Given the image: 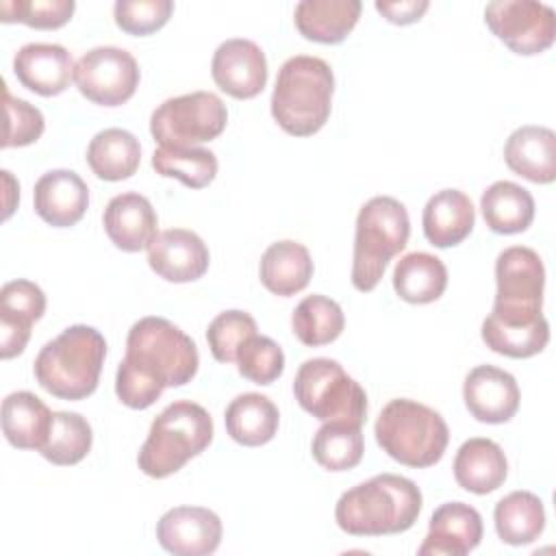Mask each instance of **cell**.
Listing matches in <instances>:
<instances>
[{"mask_svg": "<svg viewBox=\"0 0 556 556\" xmlns=\"http://www.w3.org/2000/svg\"><path fill=\"white\" fill-rule=\"evenodd\" d=\"M374 434L393 460L417 469L437 465L450 441L445 419L434 408L406 397L391 400L380 410Z\"/></svg>", "mask_w": 556, "mask_h": 556, "instance_id": "obj_6", "label": "cell"}, {"mask_svg": "<svg viewBox=\"0 0 556 556\" xmlns=\"http://www.w3.org/2000/svg\"><path fill=\"white\" fill-rule=\"evenodd\" d=\"M152 167L165 178H176L189 189H202L217 174V156L206 148H163L152 154Z\"/></svg>", "mask_w": 556, "mask_h": 556, "instance_id": "obj_35", "label": "cell"}, {"mask_svg": "<svg viewBox=\"0 0 556 556\" xmlns=\"http://www.w3.org/2000/svg\"><path fill=\"white\" fill-rule=\"evenodd\" d=\"M226 122L228 111L219 96L191 91L159 104L150 117V132L163 148H198L219 137Z\"/></svg>", "mask_w": 556, "mask_h": 556, "instance_id": "obj_10", "label": "cell"}, {"mask_svg": "<svg viewBox=\"0 0 556 556\" xmlns=\"http://www.w3.org/2000/svg\"><path fill=\"white\" fill-rule=\"evenodd\" d=\"M200 365L189 334L165 317H141L126 337V356L117 367L115 393L128 408L152 406L167 387L191 382Z\"/></svg>", "mask_w": 556, "mask_h": 556, "instance_id": "obj_1", "label": "cell"}, {"mask_svg": "<svg viewBox=\"0 0 556 556\" xmlns=\"http://www.w3.org/2000/svg\"><path fill=\"white\" fill-rule=\"evenodd\" d=\"M2 87H4L2 98H4V113H7L2 148H20V146L35 143L46 128L41 111L30 102L11 96L7 85Z\"/></svg>", "mask_w": 556, "mask_h": 556, "instance_id": "obj_40", "label": "cell"}, {"mask_svg": "<svg viewBox=\"0 0 556 556\" xmlns=\"http://www.w3.org/2000/svg\"><path fill=\"white\" fill-rule=\"evenodd\" d=\"M293 393L298 404L321 421L363 426L367 417L365 389L332 358H308L300 365Z\"/></svg>", "mask_w": 556, "mask_h": 556, "instance_id": "obj_8", "label": "cell"}, {"mask_svg": "<svg viewBox=\"0 0 556 556\" xmlns=\"http://www.w3.org/2000/svg\"><path fill=\"white\" fill-rule=\"evenodd\" d=\"M495 304L489 319L504 326H530L543 317L545 267L526 245H510L495 261Z\"/></svg>", "mask_w": 556, "mask_h": 556, "instance_id": "obj_9", "label": "cell"}, {"mask_svg": "<svg viewBox=\"0 0 556 556\" xmlns=\"http://www.w3.org/2000/svg\"><path fill=\"white\" fill-rule=\"evenodd\" d=\"M91 441V426L83 415L56 410L52 413L50 432L39 452L52 465H76L89 454Z\"/></svg>", "mask_w": 556, "mask_h": 556, "instance_id": "obj_34", "label": "cell"}, {"mask_svg": "<svg viewBox=\"0 0 556 556\" xmlns=\"http://www.w3.org/2000/svg\"><path fill=\"white\" fill-rule=\"evenodd\" d=\"M237 369L243 378L256 384H271L285 369L282 348L263 334L248 337L237 350Z\"/></svg>", "mask_w": 556, "mask_h": 556, "instance_id": "obj_37", "label": "cell"}, {"mask_svg": "<svg viewBox=\"0 0 556 556\" xmlns=\"http://www.w3.org/2000/svg\"><path fill=\"white\" fill-rule=\"evenodd\" d=\"M30 321L0 313V356L13 358L22 354L30 339Z\"/></svg>", "mask_w": 556, "mask_h": 556, "instance_id": "obj_43", "label": "cell"}, {"mask_svg": "<svg viewBox=\"0 0 556 556\" xmlns=\"http://www.w3.org/2000/svg\"><path fill=\"white\" fill-rule=\"evenodd\" d=\"M52 424L50 408L30 391H15L2 402V432L13 447L41 450Z\"/></svg>", "mask_w": 556, "mask_h": 556, "instance_id": "obj_26", "label": "cell"}, {"mask_svg": "<svg viewBox=\"0 0 556 556\" xmlns=\"http://www.w3.org/2000/svg\"><path fill=\"white\" fill-rule=\"evenodd\" d=\"M206 243L187 228H169L154 237L148 245V263L167 282H191L208 269Z\"/></svg>", "mask_w": 556, "mask_h": 556, "instance_id": "obj_15", "label": "cell"}, {"mask_svg": "<svg viewBox=\"0 0 556 556\" xmlns=\"http://www.w3.org/2000/svg\"><path fill=\"white\" fill-rule=\"evenodd\" d=\"M74 80L87 100L102 106H117L137 91L139 65L128 50L100 46L76 61Z\"/></svg>", "mask_w": 556, "mask_h": 556, "instance_id": "obj_12", "label": "cell"}, {"mask_svg": "<svg viewBox=\"0 0 556 556\" xmlns=\"http://www.w3.org/2000/svg\"><path fill=\"white\" fill-rule=\"evenodd\" d=\"M482 541L480 513L463 502L441 504L428 526V534L419 545V556H463Z\"/></svg>", "mask_w": 556, "mask_h": 556, "instance_id": "obj_17", "label": "cell"}, {"mask_svg": "<svg viewBox=\"0 0 556 556\" xmlns=\"http://www.w3.org/2000/svg\"><path fill=\"white\" fill-rule=\"evenodd\" d=\"M486 226L500 235L523 232L534 219V198L530 191L510 180H497L480 198Z\"/></svg>", "mask_w": 556, "mask_h": 556, "instance_id": "obj_28", "label": "cell"}, {"mask_svg": "<svg viewBox=\"0 0 556 556\" xmlns=\"http://www.w3.org/2000/svg\"><path fill=\"white\" fill-rule=\"evenodd\" d=\"M74 65L72 54L59 43H26L13 59L17 80L39 96L63 93L74 78Z\"/></svg>", "mask_w": 556, "mask_h": 556, "instance_id": "obj_19", "label": "cell"}, {"mask_svg": "<svg viewBox=\"0 0 556 556\" xmlns=\"http://www.w3.org/2000/svg\"><path fill=\"white\" fill-rule=\"evenodd\" d=\"M102 224L113 245L124 252L146 250L159 235V219L150 200L135 191L111 198L104 208Z\"/></svg>", "mask_w": 556, "mask_h": 556, "instance_id": "obj_20", "label": "cell"}, {"mask_svg": "<svg viewBox=\"0 0 556 556\" xmlns=\"http://www.w3.org/2000/svg\"><path fill=\"white\" fill-rule=\"evenodd\" d=\"M163 549L176 556H206L219 547L222 519L204 506H176L156 523Z\"/></svg>", "mask_w": 556, "mask_h": 556, "instance_id": "obj_14", "label": "cell"}, {"mask_svg": "<svg viewBox=\"0 0 556 556\" xmlns=\"http://www.w3.org/2000/svg\"><path fill=\"white\" fill-rule=\"evenodd\" d=\"M421 513L419 486L395 473H378L348 489L334 508L337 526L354 536H382L408 530Z\"/></svg>", "mask_w": 556, "mask_h": 556, "instance_id": "obj_2", "label": "cell"}, {"mask_svg": "<svg viewBox=\"0 0 556 556\" xmlns=\"http://www.w3.org/2000/svg\"><path fill=\"white\" fill-rule=\"evenodd\" d=\"M491 33L513 52L532 56L547 50L556 37V13L534 0H495L484 9Z\"/></svg>", "mask_w": 556, "mask_h": 556, "instance_id": "obj_11", "label": "cell"}, {"mask_svg": "<svg viewBox=\"0 0 556 556\" xmlns=\"http://www.w3.org/2000/svg\"><path fill=\"white\" fill-rule=\"evenodd\" d=\"M332 91L334 76L330 65L319 56L295 54L278 70L271 93V115L285 132L308 137L326 124Z\"/></svg>", "mask_w": 556, "mask_h": 556, "instance_id": "obj_3", "label": "cell"}, {"mask_svg": "<svg viewBox=\"0 0 556 556\" xmlns=\"http://www.w3.org/2000/svg\"><path fill=\"white\" fill-rule=\"evenodd\" d=\"M35 213L54 228H67L83 219L89 206V189L72 169L46 172L33 191Z\"/></svg>", "mask_w": 556, "mask_h": 556, "instance_id": "obj_18", "label": "cell"}, {"mask_svg": "<svg viewBox=\"0 0 556 556\" xmlns=\"http://www.w3.org/2000/svg\"><path fill=\"white\" fill-rule=\"evenodd\" d=\"M106 356L104 337L85 324L65 328L35 358L37 382L61 400H83L98 387Z\"/></svg>", "mask_w": 556, "mask_h": 556, "instance_id": "obj_4", "label": "cell"}, {"mask_svg": "<svg viewBox=\"0 0 556 556\" xmlns=\"http://www.w3.org/2000/svg\"><path fill=\"white\" fill-rule=\"evenodd\" d=\"M447 269L443 261L428 252H410L395 263L393 289L410 304H428L443 295Z\"/></svg>", "mask_w": 556, "mask_h": 556, "instance_id": "obj_30", "label": "cell"}, {"mask_svg": "<svg viewBox=\"0 0 556 556\" xmlns=\"http://www.w3.org/2000/svg\"><path fill=\"white\" fill-rule=\"evenodd\" d=\"M471 200L458 189L437 191L424 206V235L437 248L458 245L473 230Z\"/></svg>", "mask_w": 556, "mask_h": 556, "instance_id": "obj_23", "label": "cell"}, {"mask_svg": "<svg viewBox=\"0 0 556 556\" xmlns=\"http://www.w3.org/2000/svg\"><path fill=\"white\" fill-rule=\"evenodd\" d=\"M467 410L482 424H504L519 408L517 380L493 365L473 367L463 384Z\"/></svg>", "mask_w": 556, "mask_h": 556, "instance_id": "obj_16", "label": "cell"}, {"mask_svg": "<svg viewBox=\"0 0 556 556\" xmlns=\"http://www.w3.org/2000/svg\"><path fill=\"white\" fill-rule=\"evenodd\" d=\"M497 536L508 545H528L545 530V508L539 495L513 491L495 504L493 510Z\"/></svg>", "mask_w": 556, "mask_h": 556, "instance_id": "obj_31", "label": "cell"}, {"mask_svg": "<svg viewBox=\"0 0 556 556\" xmlns=\"http://www.w3.org/2000/svg\"><path fill=\"white\" fill-rule=\"evenodd\" d=\"M211 74L224 93L237 100H250L258 96L267 83V59L252 39H228L217 46Z\"/></svg>", "mask_w": 556, "mask_h": 556, "instance_id": "obj_13", "label": "cell"}, {"mask_svg": "<svg viewBox=\"0 0 556 556\" xmlns=\"http://www.w3.org/2000/svg\"><path fill=\"white\" fill-rule=\"evenodd\" d=\"M258 276L267 291L282 298L295 295L313 278L311 252L291 239L276 241L263 252Z\"/></svg>", "mask_w": 556, "mask_h": 556, "instance_id": "obj_25", "label": "cell"}, {"mask_svg": "<svg viewBox=\"0 0 556 556\" xmlns=\"http://www.w3.org/2000/svg\"><path fill=\"white\" fill-rule=\"evenodd\" d=\"M508 463L504 450L484 437L465 441L454 458V478L469 493L486 495L504 484Z\"/></svg>", "mask_w": 556, "mask_h": 556, "instance_id": "obj_22", "label": "cell"}, {"mask_svg": "<svg viewBox=\"0 0 556 556\" xmlns=\"http://www.w3.org/2000/svg\"><path fill=\"white\" fill-rule=\"evenodd\" d=\"M224 421L232 441L245 447H258L274 439L280 415L267 395L241 393L228 404Z\"/></svg>", "mask_w": 556, "mask_h": 556, "instance_id": "obj_27", "label": "cell"}, {"mask_svg": "<svg viewBox=\"0 0 556 556\" xmlns=\"http://www.w3.org/2000/svg\"><path fill=\"white\" fill-rule=\"evenodd\" d=\"M46 311L43 291L30 280H11L0 289V313L35 324Z\"/></svg>", "mask_w": 556, "mask_h": 556, "instance_id": "obj_42", "label": "cell"}, {"mask_svg": "<svg viewBox=\"0 0 556 556\" xmlns=\"http://www.w3.org/2000/svg\"><path fill=\"white\" fill-rule=\"evenodd\" d=\"M313 458L328 471L354 469L365 452V439L358 424L324 421L311 445Z\"/></svg>", "mask_w": 556, "mask_h": 556, "instance_id": "obj_32", "label": "cell"}, {"mask_svg": "<svg viewBox=\"0 0 556 556\" xmlns=\"http://www.w3.org/2000/svg\"><path fill=\"white\" fill-rule=\"evenodd\" d=\"M482 341L497 354L510 358H528L547 345L549 326L545 317L530 326H504L486 317L482 321Z\"/></svg>", "mask_w": 556, "mask_h": 556, "instance_id": "obj_36", "label": "cell"}, {"mask_svg": "<svg viewBox=\"0 0 556 556\" xmlns=\"http://www.w3.org/2000/svg\"><path fill=\"white\" fill-rule=\"evenodd\" d=\"M410 235V219L406 206L391 195H376L367 200L356 215L352 285L367 293L371 291L389 261L406 248Z\"/></svg>", "mask_w": 556, "mask_h": 556, "instance_id": "obj_7", "label": "cell"}, {"mask_svg": "<svg viewBox=\"0 0 556 556\" xmlns=\"http://www.w3.org/2000/svg\"><path fill=\"white\" fill-rule=\"evenodd\" d=\"M428 0H400V2H376V11H380L389 22L393 24H413L421 20V15L428 11Z\"/></svg>", "mask_w": 556, "mask_h": 556, "instance_id": "obj_44", "label": "cell"}, {"mask_svg": "<svg viewBox=\"0 0 556 556\" xmlns=\"http://www.w3.org/2000/svg\"><path fill=\"white\" fill-rule=\"evenodd\" d=\"M363 4L358 0H302L293 20L300 35L317 43H339L356 26Z\"/></svg>", "mask_w": 556, "mask_h": 556, "instance_id": "obj_24", "label": "cell"}, {"mask_svg": "<svg viewBox=\"0 0 556 556\" xmlns=\"http://www.w3.org/2000/svg\"><path fill=\"white\" fill-rule=\"evenodd\" d=\"M293 334L308 348L332 343L345 326L341 306L319 293L306 295L291 315Z\"/></svg>", "mask_w": 556, "mask_h": 556, "instance_id": "obj_33", "label": "cell"}, {"mask_svg": "<svg viewBox=\"0 0 556 556\" xmlns=\"http://www.w3.org/2000/svg\"><path fill=\"white\" fill-rule=\"evenodd\" d=\"M74 0H4L2 22H22L33 28H59L70 22Z\"/></svg>", "mask_w": 556, "mask_h": 556, "instance_id": "obj_39", "label": "cell"}, {"mask_svg": "<svg viewBox=\"0 0 556 556\" xmlns=\"http://www.w3.org/2000/svg\"><path fill=\"white\" fill-rule=\"evenodd\" d=\"M506 165L521 178L547 185L556 178V135L545 126H521L504 146Z\"/></svg>", "mask_w": 556, "mask_h": 556, "instance_id": "obj_21", "label": "cell"}, {"mask_svg": "<svg viewBox=\"0 0 556 556\" xmlns=\"http://www.w3.org/2000/svg\"><path fill=\"white\" fill-rule=\"evenodd\" d=\"M174 11L172 0H117L113 7L115 24L128 35H150L163 28Z\"/></svg>", "mask_w": 556, "mask_h": 556, "instance_id": "obj_41", "label": "cell"}, {"mask_svg": "<svg viewBox=\"0 0 556 556\" xmlns=\"http://www.w3.org/2000/svg\"><path fill=\"white\" fill-rule=\"evenodd\" d=\"M252 334H256V321L250 313L224 311L208 324L206 341L215 361L232 363L237 358L239 345Z\"/></svg>", "mask_w": 556, "mask_h": 556, "instance_id": "obj_38", "label": "cell"}, {"mask_svg": "<svg viewBox=\"0 0 556 556\" xmlns=\"http://www.w3.org/2000/svg\"><path fill=\"white\" fill-rule=\"evenodd\" d=\"M141 161L139 139L124 128H104L87 146L91 172L109 182L130 178Z\"/></svg>", "mask_w": 556, "mask_h": 556, "instance_id": "obj_29", "label": "cell"}, {"mask_svg": "<svg viewBox=\"0 0 556 556\" xmlns=\"http://www.w3.org/2000/svg\"><path fill=\"white\" fill-rule=\"evenodd\" d=\"M213 441V419L195 402L178 400L152 421L146 443L139 450V469L150 478H167L185 467Z\"/></svg>", "mask_w": 556, "mask_h": 556, "instance_id": "obj_5", "label": "cell"}]
</instances>
